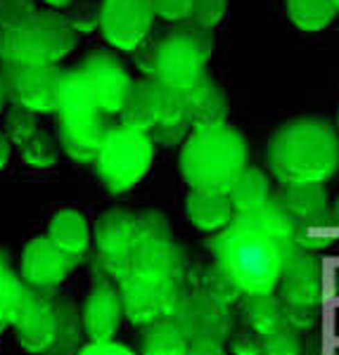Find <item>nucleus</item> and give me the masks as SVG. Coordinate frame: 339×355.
<instances>
[{
    "mask_svg": "<svg viewBox=\"0 0 339 355\" xmlns=\"http://www.w3.org/2000/svg\"><path fill=\"white\" fill-rule=\"evenodd\" d=\"M209 246L216 263L226 268L245 296L273 294L295 249V218L275 194L254 214L235 216Z\"/></svg>",
    "mask_w": 339,
    "mask_h": 355,
    "instance_id": "obj_1",
    "label": "nucleus"
},
{
    "mask_svg": "<svg viewBox=\"0 0 339 355\" xmlns=\"http://www.w3.org/2000/svg\"><path fill=\"white\" fill-rule=\"evenodd\" d=\"M266 162L280 185L327 182L339 171V135L325 119L301 116L273 133Z\"/></svg>",
    "mask_w": 339,
    "mask_h": 355,
    "instance_id": "obj_2",
    "label": "nucleus"
},
{
    "mask_svg": "<svg viewBox=\"0 0 339 355\" xmlns=\"http://www.w3.org/2000/svg\"><path fill=\"white\" fill-rule=\"evenodd\" d=\"M249 166L247 140L231 125L192 130L183 142L181 173L192 190L228 192L242 171Z\"/></svg>",
    "mask_w": 339,
    "mask_h": 355,
    "instance_id": "obj_3",
    "label": "nucleus"
},
{
    "mask_svg": "<svg viewBox=\"0 0 339 355\" xmlns=\"http://www.w3.org/2000/svg\"><path fill=\"white\" fill-rule=\"evenodd\" d=\"M60 145L78 164L95 162L109 133L107 114L78 69L65 71L60 97Z\"/></svg>",
    "mask_w": 339,
    "mask_h": 355,
    "instance_id": "obj_4",
    "label": "nucleus"
},
{
    "mask_svg": "<svg viewBox=\"0 0 339 355\" xmlns=\"http://www.w3.org/2000/svg\"><path fill=\"white\" fill-rule=\"evenodd\" d=\"M78 33L62 12L38 10L15 31H0V57L8 71L33 64H57L76 48Z\"/></svg>",
    "mask_w": 339,
    "mask_h": 355,
    "instance_id": "obj_5",
    "label": "nucleus"
},
{
    "mask_svg": "<svg viewBox=\"0 0 339 355\" xmlns=\"http://www.w3.org/2000/svg\"><path fill=\"white\" fill-rule=\"evenodd\" d=\"M214 50L209 28L197 24L176 26L157 41L152 81L188 93L202 76H206V62Z\"/></svg>",
    "mask_w": 339,
    "mask_h": 355,
    "instance_id": "obj_6",
    "label": "nucleus"
},
{
    "mask_svg": "<svg viewBox=\"0 0 339 355\" xmlns=\"http://www.w3.org/2000/svg\"><path fill=\"white\" fill-rule=\"evenodd\" d=\"M154 159V142L149 133L133 125H112L95 159L102 185L114 194L131 192L147 175Z\"/></svg>",
    "mask_w": 339,
    "mask_h": 355,
    "instance_id": "obj_7",
    "label": "nucleus"
},
{
    "mask_svg": "<svg viewBox=\"0 0 339 355\" xmlns=\"http://www.w3.org/2000/svg\"><path fill=\"white\" fill-rule=\"evenodd\" d=\"M190 289L192 284L164 277H142V275H131L119 282L124 315L129 318V322L140 327H147L159 320H171L178 303Z\"/></svg>",
    "mask_w": 339,
    "mask_h": 355,
    "instance_id": "obj_8",
    "label": "nucleus"
},
{
    "mask_svg": "<svg viewBox=\"0 0 339 355\" xmlns=\"http://www.w3.org/2000/svg\"><path fill=\"white\" fill-rule=\"evenodd\" d=\"M95 244L100 251L102 272L117 282L126 279L131 254L142 244L138 214L126 209H112L102 214L95 225Z\"/></svg>",
    "mask_w": 339,
    "mask_h": 355,
    "instance_id": "obj_9",
    "label": "nucleus"
},
{
    "mask_svg": "<svg viewBox=\"0 0 339 355\" xmlns=\"http://www.w3.org/2000/svg\"><path fill=\"white\" fill-rule=\"evenodd\" d=\"M154 17L152 0H102L100 31L112 48L135 53L152 33Z\"/></svg>",
    "mask_w": 339,
    "mask_h": 355,
    "instance_id": "obj_10",
    "label": "nucleus"
},
{
    "mask_svg": "<svg viewBox=\"0 0 339 355\" xmlns=\"http://www.w3.org/2000/svg\"><path fill=\"white\" fill-rule=\"evenodd\" d=\"M171 320L178 324V329L185 334L190 343L197 341H226L231 336L233 315L231 306H223L202 289H190L178 303Z\"/></svg>",
    "mask_w": 339,
    "mask_h": 355,
    "instance_id": "obj_11",
    "label": "nucleus"
},
{
    "mask_svg": "<svg viewBox=\"0 0 339 355\" xmlns=\"http://www.w3.org/2000/svg\"><path fill=\"white\" fill-rule=\"evenodd\" d=\"M65 71L57 64H33L10 71V95L15 105H22L33 114H50L60 110Z\"/></svg>",
    "mask_w": 339,
    "mask_h": 355,
    "instance_id": "obj_12",
    "label": "nucleus"
},
{
    "mask_svg": "<svg viewBox=\"0 0 339 355\" xmlns=\"http://www.w3.org/2000/svg\"><path fill=\"white\" fill-rule=\"evenodd\" d=\"M76 69L85 76V81L90 83L102 112H105L107 116L122 114L126 97H129L131 88H133V83H135L133 78L129 76V71H126V67L122 62L109 53H95Z\"/></svg>",
    "mask_w": 339,
    "mask_h": 355,
    "instance_id": "obj_13",
    "label": "nucleus"
},
{
    "mask_svg": "<svg viewBox=\"0 0 339 355\" xmlns=\"http://www.w3.org/2000/svg\"><path fill=\"white\" fill-rule=\"evenodd\" d=\"M323 268L313 251L295 246L287 256L283 275H280V296L285 303H308L320 306L323 301Z\"/></svg>",
    "mask_w": 339,
    "mask_h": 355,
    "instance_id": "obj_14",
    "label": "nucleus"
},
{
    "mask_svg": "<svg viewBox=\"0 0 339 355\" xmlns=\"http://www.w3.org/2000/svg\"><path fill=\"white\" fill-rule=\"evenodd\" d=\"M76 266L62 249L50 242V237H36L24 246L22 254V275L24 282L33 289H53L69 277V272Z\"/></svg>",
    "mask_w": 339,
    "mask_h": 355,
    "instance_id": "obj_15",
    "label": "nucleus"
},
{
    "mask_svg": "<svg viewBox=\"0 0 339 355\" xmlns=\"http://www.w3.org/2000/svg\"><path fill=\"white\" fill-rule=\"evenodd\" d=\"M142 275V277H164L176 282L190 284V261H188L183 246L174 239L164 242L140 244L129 259V275Z\"/></svg>",
    "mask_w": 339,
    "mask_h": 355,
    "instance_id": "obj_16",
    "label": "nucleus"
},
{
    "mask_svg": "<svg viewBox=\"0 0 339 355\" xmlns=\"http://www.w3.org/2000/svg\"><path fill=\"white\" fill-rule=\"evenodd\" d=\"M17 339L22 348L28 353H48L57 341L60 331V318H57V306L43 296L33 294L28 289L24 308L15 322Z\"/></svg>",
    "mask_w": 339,
    "mask_h": 355,
    "instance_id": "obj_17",
    "label": "nucleus"
},
{
    "mask_svg": "<svg viewBox=\"0 0 339 355\" xmlns=\"http://www.w3.org/2000/svg\"><path fill=\"white\" fill-rule=\"evenodd\" d=\"M122 315H124V303L119 289H114L107 282H100L88 294V299H85L83 315H81L83 331L95 343L112 341V336L117 334L119 324H122Z\"/></svg>",
    "mask_w": 339,
    "mask_h": 355,
    "instance_id": "obj_18",
    "label": "nucleus"
},
{
    "mask_svg": "<svg viewBox=\"0 0 339 355\" xmlns=\"http://www.w3.org/2000/svg\"><path fill=\"white\" fill-rule=\"evenodd\" d=\"M185 95L188 116H190L192 130L199 128H214V125H223L228 116V100L226 93L216 85L214 78L206 73L192 85Z\"/></svg>",
    "mask_w": 339,
    "mask_h": 355,
    "instance_id": "obj_19",
    "label": "nucleus"
},
{
    "mask_svg": "<svg viewBox=\"0 0 339 355\" xmlns=\"http://www.w3.org/2000/svg\"><path fill=\"white\" fill-rule=\"evenodd\" d=\"M185 216L197 230L221 232L235 218V209L228 192L221 190H192L185 197Z\"/></svg>",
    "mask_w": 339,
    "mask_h": 355,
    "instance_id": "obj_20",
    "label": "nucleus"
},
{
    "mask_svg": "<svg viewBox=\"0 0 339 355\" xmlns=\"http://www.w3.org/2000/svg\"><path fill=\"white\" fill-rule=\"evenodd\" d=\"M162 83L152 81H138L131 88L129 97L124 102V110H122V123L126 125H133L138 130H149L157 125L159 121V112H162Z\"/></svg>",
    "mask_w": 339,
    "mask_h": 355,
    "instance_id": "obj_21",
    "label": "nucleus"
},
{
    "mask_svg": "<svg viewBox=\"0 0 339 355\" xmlns=\"http://www.w3.org/2000/svg\"><path fill=\"white\" fill-rule=\"evenodd\" d=\"M48 237L57 249H62L76 261L81 259L90 246L88 223L74 209H65L60 214H55V218L48 225Z\"/></svg>",
    "mask_w": 339,
    "mask_h": 355,
    "instance_id": "obj_22",
    "label": "nucleus"
},
{
    "mask_svg": "<svg viewBox=\"0 0 339 355\" xmlns=\"http://www.w3.org/2000/svg\"><path fill=\"white\" fill-rule=\"evenodd\" d=\"M231 204L235 209V216H247L254 214V211L263 209L271 202V182L263 171L254 168V166H247V168L235 178V182L228 190Z\"/></svg>",
    "mask_w": 339,
    "mask_h": 355,
    "instance_id": "obj_23",
    "label": "nucleus"
},
{
    "mask_svg": "<svg viewBox=\"0 0 339 355\" xmlns=\"http://www.w3.org/2000/svg\"><path fill=\"white\" fill-rule=\"evenodd\" d=\"M278 197L295 220L318 218V216L330 214V197H327L325 182H299V185H285Z\"/></svg>",
    "mask_w": 339,
    "mask_h": 355,
    "instance_id": "obj_24",
    "label": "nucleus"
},
{
    "mask_svg": "<svg viewBox=\"0 0 339 355\" xmlns=\"http://www.w3.org/2000/svg\"><path fill=\"white\" fill-rule=\"evenodd\" d=\"M190 341L174 320H159L147 324L140 336V355H188Z\"/></svg>",
    "mask_w": 339,
    "mask_h": 355,
    "instance_id": "obj_25",
    "label": "nucleus"
},
{
    "mask_svg": "<svg viewBox=\"0 0 339 355\" xmlns=\"http://www.w3.org/2000/svg\"><path fill=\"white\" fill-rule=\"evenodd\" d=\"M283 306L285 303L273 294H251L245 301V318L256 334L268 336L285 327Z\"/></svg>",
    "mask_w": 339,
    "mask_h": 355,
    "instance_id": "obj_26",
    "label": "nucleus"
},
{
    "mask_svg": "<svg viewBox=\"0 0 339 355\" xmlns=\"http://www.w3.org/2000/svg\"><path fill=\"white\" fill-rule=\"evenodd\" d=\"M285 5L292 24L308 33L323 31L332 24L337 15L332 0H285Z\"/></svg>",
    "mask_w": 339,
    "mask_h": 355,
    "instance_id": "obj_27",
    "label": "nucleus"
},
{
    "mask_svg": "<svg viewBox=\"0 0 339 355\" xmlns=\"http://www.w3.org/2000/svg\"><path fill=\"white\" fill-rule=\"evenodd\" d=\"M337 227L332 223V216H318V218H306V220H295V246L306 251H320L327 249L330 244H335L337 239Z\"/></svg>",
    "mask_w": 339,
    "mask_h": 355,
    "instance_id": "obj_28",
    "label": "nucleus"
},
{
    "mask_svg": "<svg viewBox=\"0 0 339 355\" xmlns=\"http://www.w3.org/2000/svg\"><path fill=\"white\" fill-rule=\"evenodd\" d=\"M26 294L28 289L3 266L0 270V331L15 327L22 308H24Z\"/></svg>",
    "mask_w": 339,
    "mask_h": 355,
    "instance_id": "obj_29",
    "label": "nucleus"
},
{
    "mask_svg": "<svg viewBox=\"0 0 339 355\" xmlns=\"http://www.w3.org/2000/svg\"><path fill=\"white\" fill-rule=\"evenodd\" d=\"M197 287L202 289L204 294H209L211 299L223 303V306H233V303L240 301V296H245L240 284L235 282L226 268H221L216 261H214V266H206L202 270V275H199V279H197Z\"/></svg>",
    "mask_w": 339,
    "mask_h": 355,
    "instance_id": "obj_30",
    "label": "nucleus"
},
{
    "mask_svg": "<svg viewBox=\"0 0 339 355\" xmlns=\"http://www.w3.org/2000/svg\"><path fill=\"white\" fill-rule=\"evenodd\" d=\"M60 140H55L48 130L38 128L36 135L19 147V154L24 159V164L31 166V168H50V166L60 162Z\"/></svg>",
    "mask_w": 339,
    "mask_h": 355,
    "instance_id": "obj_31",
    "label": "nucleus"
},
{
    "mask_svg": "<svg viewBox=\"0 0 339 355\" xmlns=\"http://www.w3.org/2000/svg\"><path fill=\"white\" fill-rule=\"evenodd\" d=\"M57 306V318H60V331H57V341L45 355H69L76 348L78 336H81L83 320H78L76 308L72 306V301H55Z\"/></svg>",
    "mask_w": 339,
    "mask_h": 355,
    "instance_id": "obj_32",
    "label": "nucleus"
},
{
    "mask_svg": "<svg viewBox=\"0 0 339 355\" xmlns=\"http://www.w3.org/2000/svg\"><path fill=\"white\" fill-rule=\"evenodd\" d=\"M36 116L38 114H33L31 110H26V107H22V105H13L10 112L5 114V133L13 140V145H17V150H19L26 140H31V137L36 135V130L41 128Z\"/></svg>",
    "mask_w": 339,
    "mask_h": 355,
    "instance_id": "obj_33",
    "label": "nucleus"
},
{
    "mask_svg": "<svg viewBox=\"0 0 339 355\" xmlns=\"http://www.w3.org/2000/svg\"><path fill=\"white\" fill-rule=\"evenodd\" d=\"M100 12H102V0L93 3V0H74L67 5V21L74 26V31L81 36V33H90L95 28H100Z\"/></svg>",
    "mask_w": 339,
    "mask_h": 355,
    "instance_id": "obj_34",
    "label": "nucleus"
},
{
    "mask_svg": "<svg viewBox=\"0 0 339 355\" xmlns=\"http://www.w3.org/2000/svg\"><path fill=\"white\" fill-rule=\"evenodd\" d=\"M33 0H0V31H15L33 19Z\"/></svg>",
    "mask_w": 339,
    "mask_h": 355,
    "instance_id": "obj_35",
    "label": "nucleus"
},
{
    "mask_svg": "<svg viewBox=\"0 0 339 355\" xmlns=\"http://www.w3.org/2000/svg\"><path fill=\"white\" fill-rule=\"evenodd\" d=\"M261 355H301V341L297 331L283 327L273 334L263 336V351Z\"/></svg>",
    "mask_w": 339,
    "mask_h": 355,
    "instance_id": "obj_36",
    "label": "nucleus"
},
{
    "mask_svg": "<svg viewBox=\"0 0 339 355\" xmlns=\"http://www.w3.org/2000/svg\"><path fill=\"white\" fill-rule=\"evenodd\" d=\"M283 318H285V327H290L295 331H306L315 327V322H318V306H308V303H285Z\"/></svg>",
    "mask_w": 339,
    "mask_h": 355,
    "instance_id": "obj_37",
    "label": "nucleus"
},
{
    "mask_svg": "<svg viewBox=\"0 0 339 355\" xmlns=\"http://www.w3.org/2000/svg\"><path fill=\"white\" fill-rule=\"evenodd\" d=\"M226 12H228V0H197L190 21L211 31L214 26L221 24Z\"/></svg>",
    "mask_w": 339,
    "mask_h": 355,
    "instance_id": "obj_38",
    "label": "nucleus"
},
{
    "mask_svg": "<svg viewBox=\"0 0 339 355\" xmlns=\"http://www.w3.org/2000/svg\"><path fill=\"white\" fill-rule=\"evenodd\" d=\"M138 220H140L142 244H147V242H164V239H171L169 220H166L164 216L159 214V211H142V214H138Z\"/></svg>",
    "mask_w": 339,
    "mask_h": 355,
    "instance_id": "obj_39",
    "label": "nucleus"
},
{
    "mask_svg": "<svg viewBox=\"0 0 339 355\" xmlns=\"http://www.w3.org/2000/svg\"><path fill=\"white\" fill-rule=\"evenodd\" d=\"M152 3H154V12L162 17V19L188 21L192 19L195 3L197 0H152Z\"/></svg>",
    "mask_w": 339,
    "mask_h": 355,
    "instance_id": "obj_40",
    "label": "nucleus"
},
{
    "mask_svg": "<svg viewBox=\"0 0 339 355\" xmlns=\"http://www.w3.org/2000/svg\"><path fill=\"white\" fill-rule=\"evenodd\" d=\"M231 351L235 355H261L263 351V336L254 329H240L231 336Z\"/></svg>",
    "mask_w": 339,
    "mask_h": 355,
    "instance_id": "obj_41",
    "label": "nucleus"
},
{
    "mask_svg": "<svg viewBox=\"0 0 339 355\" xmlns=\"http://www.w3.org/2000/svg\"><path fill=\"white\" fill-rule=\"evenodd\" d=\"M78 355H135V353L129 351L126 346H119V343H112V341H102V343L90 341L88 346L81 348Z\"/></svg>",
    "mask_w": 339,
    "mask_h": 355,
    "instance_id": "obj_42",
    "label": "nucleus"
},
{
    "mask_svg": "<svg viewBox=\"0 0 339 355\" xmlns=\"http://www.w3.org/2000/svg\"><path fill=\"white\" fill-rule=\"evenodd\" d=\"M188 355H226V351H223V346L216 341H197V343H190Z\"/></svg>",
    "mask_w": 339,
    "mask_h": 355,
    "instance_id": "obj_43",
    "label": "nucleus"
},
{
    "mask_svg": "<svg viewBox=\"0 0 339 355\" xmlns=\"http://www.w3.org/2000/svg\"><path fill=\"white\" fill-rule=\"evenodd\" d=\"M10 157H13V140L8 137V133L0 130V171L10 164Z\"/></svg>",
    "mask_w": 339,
    "mask_h": 355,
    "instance_id": "obj_44",
    "label": "nucleus"
},
{
    "mask_svg": "<svg viewBox=\"0 0 339 355\" xmlns=\"http://www.w3.org/2000/svg\"><path fill=\"white\" fill-rule=\"evenodd\" d=\"M8 85H5L3 81H0V114L5 112V105H8Z\"/></svg>",
    "mask_w": 339,
    "mask_h": 355,
    "instance_id": "obj_45",
    "label": "nucleus"
},
{
    "mask_svg": "<svg viewBox=\"0 0 339 355\" xmlns=\"http://www.w3.org/2000/svg\"><path fill=\"white\" fill-rule=\"evenodd\" d=\"M330 216H332V223H335V227L339 230V199L330 206Z\"/></svg>",
    "mask_w": 339,
    "mask_h": 355,
    "instance_id": "obj_46",
    "label": "nucleus"
},
{
    "mask_svg": "<svg viewBox=\"0 0 339 355\" xmlns=\"http://www.w3.org/2000/svg\"><path fill=\"white\" fill-rule=\"evenodd\" d=\"M45 5H50V8H67L69 3H74V0H43Z\"/></svg>",
    "mask_w": 339,
    "mask_h": 355,
    "instance_id": "obj_47",
    "label": "nucleus"
},
{
    "mask_svg": "<svg viewBox=\"0 0 339 355\" xmlns=\"http://www.w3.org/2000/svg\"><path fill=\"white\" fill-rule=\"evenodd\" d=\"M332 3H335V8H337V12H339V0H332Z\"/></svg>",
    "mask_w": 339,
    "mask_h": 355,
    "instance_id": "obj_48",
    "label": "nucleus"
},
{
    "mask_svg": "<svg viewBox=\"0 0 339 355\" xmlns=\"http://www.w3.org/2000/svg\"><path fill=\"white\" fill-rule=\"evenodd\" d=\"M337 130H339V112H337Z\"/></svg>",
    "mask_w": 339,
    "mask_h": 355,
    "instance_id": "obj_49",
    "label": "nucleus"
},
{
    "mask_svg": "<svg viewBox=\"0 0 339 355\" xmlns=\"http://www.w3.org/2000/svg\"><path fill=\"white\" fill-rule=\"evenodd\" d=\"M0 270H3V263H0Z\"/></svg>",
    "mask_w": 339,
    "mask_h": 355,
    "instance_id": "obj_50",
    "label": "nucleus"
}]
</instances>
